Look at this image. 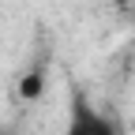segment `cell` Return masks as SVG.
I'll use <instances>...</instances> for the list:
<instances>
[{"instance_id": "7a4b0ae2", "label": "cell", "mask_w": 135, "mask_h": 135, "mask_svg": "<svg viewBox=\"0 0 135 135\" xmlns=\"http://www.w3.org/2000/svg\"><path fill=\"white\" fill-rule=\"evenodd\" d=\"M41 86H45V75H41V68H34V71H26V75H23L19 94H23L26 101H34V98H41Z\"/></svg>"}, {"instance_id": "6da1fadb", "label": "cell", "mask_w": 135, "mask_h": 135, "mask_svg": "<svg viewBox=\"0 0 135 135\" xmlns=\"http://www.w3.org/2000/svg\"><path fill=\"white\" fill-rule=\"evenodd\" d=\"M68 135H116V131L86 101V94H75L71 98V116H68Z\"/></svg>"}, {"instance_id": "3957f363", "label": "cell", "mask_w": 135, "mask_h": 135, "mask_svg": "<svg viewBox=\"0 0 135 135\" xmlns=\"http://www.w3.org/2000/svg\"><path fill=\"white\" fill-rule=\"evenodd\" d=\"M120 4V11H128V15H135V0H116Z\"/></svg>"}]
</instances>
